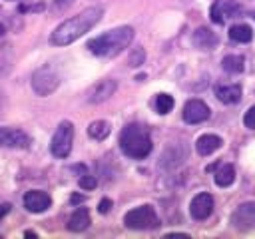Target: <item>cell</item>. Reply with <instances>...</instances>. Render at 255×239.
Instances as JSON below:
<instances>
[{"mask_svg":"<svg viewBox=\"0 0 255 239\" xmlns=\"http://www.w3.org/2000/svg\"><path fill=\"white\" fill-rule=\"evenodd\" d=\"M4 32H6V28H4V26H2V24H0V38H2V36H4Z\"/></svg>","mask_w":255,"mask_h":239,"instance_id":"f546056e","label":"cell"},{"mask_svg":"<svg viewBox=\"0 0 255 239\" xmlns=\"http://www.w3.org/2000/svg\"><path fill=\"white\" fill-rule=\"evenodd\" d=\"M213 211V197L209 193H197L189 203V213L195 221H203Z\"/></svg>","mask_w":255,"mask_h":239,"instance_id":"30bf717a","label":"cell"},{"mask_svg":"<svg viewBox=\"0 0 255 239\" xmlns=\"http://www.w3.org/2000/svg\"><path fill=\"white\" fill-rule=\"evenodd\" d=\"M213 179L219 187H229L235 181V167L231 163H219V167L215 169Z\"/></svg>","mask_w":255,"mask_h":239,"instance_id":"ac0fdd59","label":"cell"},{"mask_svg":"<svg viewBox=\"0 0 255 239\" xmlns=\"http://www.w3.org/2000/svg\"><path fill=\"white\" fill-rule=\"evenodd\" d=\"M243 123H245V127L255 129V106H251V108L245 112V116H243Z\"/></svg>","mask_w":255,"mask_h":239,"instance_id":"d4e9b609","label":"cell"},{"mask_svg":"<svg viewBox=\"0 0 255 239\" xmlns=\"http://www.w3.org/2000/svg\"><path fill=\"white\" fill-rule=\"evenodd\" d=\"M171 108H173V98L169 94H157L155 96V110H157V114L165 116V114L171 112Z\"/></svg>","mask_w":255,"mask_h":239,"instance_id":"7402d4cb","label":"cell"},{"mask_svg":"<svg viewBox=\"0 0 255 239\" xmlns=\"http://www.w3.org/2000/svg\"><path fill=\"white\" fill-rule=\"evenodd\" d=\"M0 145L10 149H26L30 145V135L18 127H0Z\"/></svg>","mask_w":255,"mask_h":239,"instance_id":"52a82bcc","label":"cell"},{"mask_svg":"<svg viewBox=\"0 0 255 239\" xmlns=\"http://www.w3.org/2000/svg\"><path fill=\"white\" fill-rule=\"evenodd\" d=\"M215 96L221 104H237L241 100V86H237V84L215 86Z\"/></svg>","mask_w":255,"mask_h":239,"instance_id":"2e32d148","label":"cell"},{"mask_svg":"<svg viewBox=\"0 0 255 239\" xmlns=\"http://www.w3.org/2000/svg\"><path fill=\"white\" fill-rule=\"evenodd\" d=\"M102 14H104V10L100 6H92V8L82 10L80 14L64 20L50 34V44H54V46H68V44H72L74 40H78L80 36H84L90 28H94L100 22Z\"/></svg>","mask_w":255,"mask_h":239,"instance_id":"6da1fadb","label":"cell"},{"mask_svg":"<svg viewBox=\"0 0 255 239\" xmlns=\"http://www.w3.org/2000/svg\"><path fill=\"white\" fill-rule=\"evenodd\" d=\"M209 116H211L209 106L205 102H201V100H189L183 106V120H185V123H201Z\"/></svg>","mask_w":255,"mask_h":239,"instance_id":"9c48e42d","label":"cell"},{"mask_svg":"<svg viewBox=\"0 0 255 239\" xmlns=\"http://www.w3.org/2000/svg\"><path fill=\"white\" fill-rule=\"evenodd\" d=\"M191 40H193V46L199 48V50H213L217 46V42H219L217 36L209 28H203V26L193 32V38Z\"/></svg>","mask_w":255,"mask_h":239,"instance_id":"9a60e30c","label":"cell"},{"mask_svg":"<svg viewBox=\"0 0 255 239\" xmlns=\"http://www.w3.org/2000/svg\"><path fill=\"white\" fill-rule=\"evenodd\" d=\"M221 145H223V139H221L219 135H215V133H203V135H199L197 141H195V149H197L199 155H211V153L217 151Z\"/></svg>","mask_w":255,"mask_h":239,"instance_id":"5bb4252c","label":"cell"},{"mask_svg":"<svg viewBox=\"0 0 255 239\" xmlns=\"http://www.w3.org/2000/svg\"><path fill=\"white\" fill-rule=\"evenodd\" d=\"M221 68L229 74H241L245 70V58L239 54H229L221 60Z\"/></svg>","mask_w":255,"mask_h":239,"instance_id":"d6986e66","label":"cell"},{"mask_svg":"<svg viewBox=\"0 0 255 239\" xmlns=\"http://www.w3.org/2000/svg\"><path fill=\"white\" fill-rule=\"evenodd\" d=\"M118 84L114 80H100L90 92H88V102L90 104H102L106 102L110 96H114Z\"/></svg>","mask_w":255,"mask_h":239,"instance_id":"4fadbf2b","label":"cell"},{"mask_svg":"<svg viewBox=\"0 0 255 239\" xmlns=\"http://www.w3.org/2000/svg\"><path fill=\"white\" fill-rule=\"evenodd\" d=\"M0 104H2V92H0Z\"/></svg>","mask_w":255,"mask_h":239,"instance_id":"4dcf8cb0","label":"cell"},{"mask_svg":"<svg viewBox=\"0 0 255 239\" xmlns=\"http://www.w3.org/2000/svg\"><path fill=\"white\" fill-rule=\"evenodd\" d=\"M120 147L131 159H143L151 151L149 131L141 123H128L120 133Z\"/></svg>","mask_w":255,"mask_h":239,"instance_id":"3957f363","label":"cell"},{"mask_svg":"<svg viewBox=\"0 0 255 239\" xmlns=\"http://www.w3.org/2000/svg\"><path fill=\"white\" fill-rule=\"evenodd\" d=\"M239 12H241V6L235 0H217V2H213L209 16L215 24H223L227 18H235Z\"/></svg>","mask_w":255,"mask_h":239,"instance_id":"ba28073f","label":"cell"},{"mask_svg":"<svg viewBox=\"0 0 255 239\" xmlns=\"http://www.w3.org/2000/svg\"><path fill=\"white\" fill-rule=\"evenodd\" d=\"M133 40V28L131 26H118L114 30H108L102 36H96L88 42V50L102 58L118 56L122 50H126Z\"/></svg>","mask_w":255,"mask_h":239,"instance_id":"7a4b0ae2","label":"cell"},{"mask_svg":"<svg viewBox=\"0 0 255 239\" xmlns=\"http://www.w3.org/2000/svg\"><path fill=\"white\" fill-rule=\"evenodd\" d=\"M78 185H80L82 189L90 191V189H94V187L98 185V181H96V177H94V175H82V177H80V181H78Z\"/></svg>","mask_w":255,"mask_h":239,"instance_id":"cb8c5ba5","label":"cell"},{"mask_svg":"<svg viewBox=\"0 0 255 239\" xmlns=\"http://www.w3.org/2000/svg\"><path fill=\"white\" fill-rule=\"evenodd\" d=\"M10 68H12L10 50H8V46H2V48H0V76H2V74H6Z\"/></svg>","mask_w":255,"mask_h":239,"instance_id":"603a6c76","label":"cell"},{"mask_svg":"<svg viewBox=\"0 0 255 239\" xmlns=\"http://www.w3.org/2000/svg\"><path fill=\"white\" fill-rule=\"evenodd\" d=\"M231 223L235 227H249V225H255V201H245L241 203L233 215H231Z\"/></svg>","mask_w":255,"mask_h":239,"instance_id":"7c38bea8","label":"cell"},{"mask_svg":"<svg viewBox=\"0 0 255 239\" xmlns=\"http://www.w3.org/2000/svg\"><path fill=\"white\" fill-rule=\"evenodd\" d=\"M90 211L86 209V207H78L72 215H70V219H68V229L70 231H84V229H88L90 227Z\"/></svg>","mask_w":255,"mask_h":239,"instance_id":"e0dca14e","label":"cell"},{"mask_svg":"<svg viewBox=\"0 0 255 239\" xmlns=\"http://www.w3.org/2000/svg\"><path fill=\"white\" fill-rule=\"evenodd\" d=\"M124 223L128 229H155L159 227V217L151 205H139L124 215Z\"/></svg>","mask_w":255,"mask_h":239,"instance_id":"277c9868","label":"cell"},{"mask_svg":"<svg viewBox=\"0 0 255 239\" xmlns=\"http://www.w3.org/2000/svg\"><path fill=\"white\" fill-rule=\"evenodd\" d=\"M229 38L233 42H249L253 38V32L247 24H235L229 28Z\"/></svg>","mask_w":255,"mask_h":239,"instance_id":"44dd1931","label":"cell"},{"mask_svg":"<svg viewBox=\"0 0 255 239\" xmlns=\"http://www.w3.org/2000/svg\"><path fill=\"white\" fill-rule=\"evenodd\" d=\"M52 205V199L46 191H40V189H32L24 195V207L30 211V213H42L46 211L48 207Z\"/></svg>","mask_w":255,"mask_h":239,"instance_id":"8fae6325","label":"cell"},{"mask_svg":"<svg viewBox=\"0 0 255 239\" xmlns=\"http://www.w3.org/2000/svg\"><path fill=\"white\" fill-rule=\"evenodd\" d=\"M60 86V78L52 66H42L32 74V88L38 96H50Z\"/></svg>","mask_w":255,"mask_h":239,"instance_id":"8992f818","label":"cell"},{"mask_svg":"<svg viewBox=\"0 0 255 239\" xmlns=\"http://www.w3.org/2000/svg\"><path fill=\"white\" fill-rule=\"evenodd\" d=\"M72 143H74V125L72 121L64 120L60 121V125L56 127L52 141H50V151L54 157H68L72 151Z\"/></svg>","mask_w":255,"mask_h":239,"instance_id":"5b68a950","label":"cell"},{"mask_svg":"<svg viewBox=\"0 0 255 239\" xmlns=\"http://www.w3.org/2000/svg\"><path fill=\"white\" fill-rule=\"evenodd\" d=\"M10 207H12L10 203H2V205H0V221H2V217H4V215L10 211Z\"/></svg>","mask_w":255,"mask_h":239,"instance_id":"f1b7e54d","label":"cell"},{"mask_svg":"<svg viewBox=\"0 0 255 239\" xmlns=\"http://www.w3.org/2000/svg\"><path fill=\"white\" fill-rule=\"evenodd\" d=\"M143 64V50L141 48H137V50H133L131 54H129V66H141Z\"/></svg>","mask_w":255,"mask_h":239,"instance_id":"484cf974","label":"cell"},{"mask_svg":"<svg viewBox=\"0 0 255 239\" xmlns=\"http://www.w3.org/2000/svg\"><path fill=\"white\" fill-rule=\"evenodd\" d=\"M110 131H112V127H110V123L106 120H96V121H92L88 125V135L92 139H98V141L100 139H106L110 135Z\"/></svg>","mask_w":255,"mask_h":239,"instance_id":"ffe728a7","label":"cell"},{"mask_svg":"<svg viewBox=\"0 0 255 239\" xmlns=\"http://www.w3.org/2000/svg\"><path fill=\"white\" fill-rule=\"evenodd\" d=\"M70 4H72V0H54V8H58V10H62V8H66Z\"/></svg>","mask_w":255,"mask_h":239,"instance_id":"83f0119b","label":"cell"},{"mask_svg":"<svg viewBox=\"0 0 255 239\" xmlns=\"http://www.w3.org/2000/svg\"><path fill=\"white\" fill-rule=\"evenodd\" d=\"M110 209H112V199L104 197V199L100 201V205H98V211H100V213H108Z\"/></svg>","mask_w":255,"mask_h":239,"instance_id":"4316f807","label":"cell"}]
</instances>
